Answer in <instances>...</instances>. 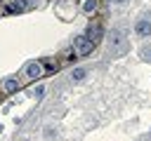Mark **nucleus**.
<instances>
[{
    "label": "nucleus",
    "instance_id": "nucleus-1",
    "mask_svg": "<svg viewBox=\"0 0 151 141\" xmlns=\"http://www.w3.org/2000/svg\"><path fill=\"white\" fill-rule=\"evenodd\" d=\"M92 49H94V42H92L87 35L76 38V42H73V52H76V56H87Z\"/></svg>",
    "mask_w": 151,
    "mask_h": 141
},
{
    "label": "nucleus",
    "instance_id": "nucleus-2",
    "mask_svg": "<svg viewBox=\"0 0 151 141\" xmlns=\"http://www.w3.org/2000/svg\"><path fill=\"white\" fill-rule=\"evenodd\" d=\"M45 73V66L40 63V61H28L26 63V70H24V75L28 78V80H35V78H40Z\"/></svg>",
    "mask_w": 151,
    "mask_h": 141
},
{
    "label": "nucleus",
    "instance_id": "nucleus-3",
    "mask_svg": "<svg viewBox=\"0 0 151 141\" xmlns=\"http://www.w3.org/2000/svg\"><path fill=\"white\" fill-rule=\"evenodd\" d=\"M19 87H21V82H19L17 78H7V80H5L2 85H0V89H2L5 94H14V92H17Z\"/></svg>",
    "mask_w": 151,
    "mask_h": 141
},
{
    "label": "nucleus",
    "instance_id": "nucleus-4",
    "mask_svg": "<svg viewBox=\"0 0 151 141\" xmlns=\"http://www.w3.org/2000/svg\"><path fill=\"white\" fill-rule=\"evenodd\" d=\"M134 31H137V35H139V38H149V35H151V21H146V19L137 21Z\"/></svg>",
    "mask_w": 151,
    "mask_h": 141
},
{
    "label": "nucleus",
    "instance_id": "nucleus-5",
    "mask_svg": "<svg viewBox=\"0 0 151 141\" xmlns=\"http://www.w3.org/2000/svg\"><path fill=\"white\" fill-rule=\"evenodd\" d=\"M26 7H28L26 0H12V2L7 5V12H24Z\"/></svg>",
    "mask_w": 151,
    "mask_h": 141
},
{
    "label": "nucleus",
    "instance_id": "nucleus-6",
    "mask_svg": "<svg viewBox=\"0 0 151 141\" xmlns=\"http://www.w3.org/2000/svg\"><path fill=\"white\" fill-rule=\"evenodd\" d=\"M87 38H90L92 42H97V40L101 38V26H99V24H94V26H90V31H87Z\"/></svg>",
    "mask_w": 151,
    "mask_h": 141
},
{
    "label": "nucleus",
    "instance_id": "nucleus-7",
    "mask_svg": "<svg viewBox=\"0 0 151 141\" xmlns=\"http://www.w3.org/2000/svg\"><path fill=\"white\" fill-rule=\"evenodd\" d=\"M85 75H87V70H85V68H76V70H73V75H71V78H73V80H76V82H78V80H83V78H85Z\"/></svg>",
    "mask_w": 151,
    "mask_h": 141
},
{
    "label": "nucleus",
    "instance_id": "nucleus-8",
    "mask_svg": "<svg viewBox=\"0 0 151 141\" xmlns=\"http://www.w3.org/2000/svg\"><path fill=\"white\" fill-rule=\"evenodd\" d=\"M94 7H97V2H94V0H87V2L83 5V9H85V12H92Z\"/></svg>",
    "mask_w": 151,
    "mask_h": 141
},
{
    "label": "nucleus",
    "instance_id": "nucleus-9",
    "mask_svg": "<svg viewBox=\"0 0 151 141\" xmlns=\"http://www.w3.org/2000/svg\"><path fill=\"white\" fill-rule=\"evenodd\" d=\"M33 94H35V96H42V94H45V87H42V85H38V87H35V92H33Z\"/></svg>",
    "mask_w": 151,
    "mask_h": 141
},
{
    "label": "nucleus",
    "instance_id": "nucleus-10",
    "mask_svg": "<svg viewBox=\"0 0 151 141\" xmlns=\"http://www.w3.org/2000/svg\"><path fill=\"white\" fill-rule=\"evenodd\" d=\"M111 2H116V5H123V2H127V0H111Z\"/></svg>",
    "mask_w": 151,
    "mask_h": 141
},
{
    "label": "nucleus",
    "instance_id": "nucleus-11",
    "mask_svg": "<svg viewBox=\"0 0 151 141\" xmlns=\"http://www.w3.org/2000/svg\"><path fill=\"white\" fill-rule=\"evenodd\" d=\"M144 54H146V59H151V52H149V49H146V52H144Z\"/></svg>",
    "mask_w": 151,
    "mask_h": 141
}]
</instances>
